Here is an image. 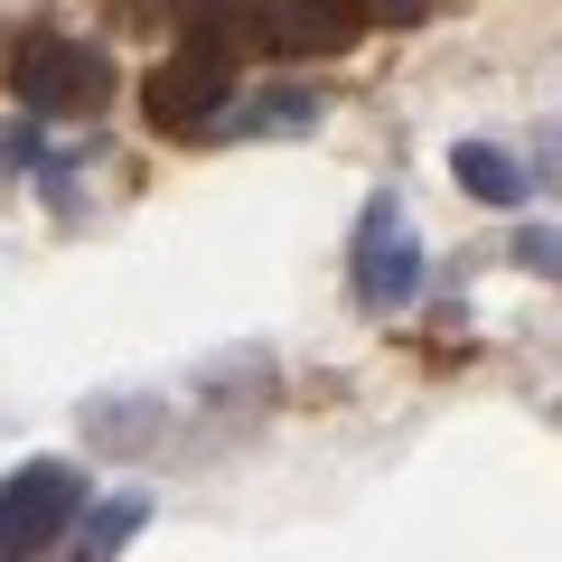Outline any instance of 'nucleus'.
<instances>
[{"label": "nucleus", "mask_w": 562, "mask_h": 562, "mask_svg": "<svg viewBox=\"0 0 562 562\" xmlns=\"http://www.w3.org/2000/svg\"><path fill=\"white\" fill-rule=\"evenodd\" d=\"M10 85H20L29 113H103L113 103V57L85 38H66V29H29L20 47H10Z\"/></svg>", "instance_id": "1"}, {"label": "nucleus", "mask_w": 562, "mask_h": 562, "mask_svg": "<svg viewBox=\"0 0 562 562\" xmlns=\"http://www.w3.org/2000/svg\"><path fill=\"white\" fill-rule=\"evenodd\" d=\"M76 506H85L76 460H29V469H10V479H0V562H38L47 543L76 525Z\"/></svg>", "instance_id": "2"}, {"label": "nucleus", "mask_w": 562, "mask_h": 562, "mask_svg": "<svg viewBox=\"0 0 562 562\" xmlns=\"http://www.w3.org/2000/svg\"><path fill=\"white\" fill-rule=\"evenodd\" d=\"M225 103H235V66L198 57V47H179V57L150 66V85H140V113H150V132H206Z\"/></svg>", "instance_id": "3"}, {"label": "nucleus", "mask_w": 562, "mask_h": 562, "mask_svg": "<svg viewBox=\"0 0 562 562\" xmlns=\"http://www.w3.org/2000/svg\"><path fill=\"white\" fill-rule=\"evenodd\" d=\"M357 38H366L357 0H262L254 10V47H272V57H347Z\"/></svg>", "instance_id": "4"}, {"label": "nucleus", "mask_w": 562, "mask_h": 562, "mask_svg": "<svg viewBox=\"0 0 562 562\" xmlns=\"http://www.w3.org/2000/svg\"><path fill=\"white\" fill-rule=\"evenodd\" d=\"M357 291L375 310H403L422 291V235L394 206H366V225H357Z\"/></svg>", "instance_id": "5"}, {"label": "nucleus", "mask_w": 562, "mask_h": 562, "mask_svg": "<svg viewBox=\"0 0 562 562\" xmlns=\"http://www.w3.org/2000/svg\"><path fill=\"white\" fill-rule=\"evenodd\" d=\"M85 516V535H76V562H113L122 543L140 535V525H150V497H140V487H122V497H103V506H76Z\"/></svg>", "instance_id": "6"}, {"label": "nucleus", "mask_w": 562, "mask_h": 562, "mask_svg": "<svg viewBox=\"0 0 562 562\" xmlns=\"http://www.w3.org/2000/svg\"><path fill=\"white\" fill-rule=\"evenodd\" d=\"M450 179H460L479 206H516L525 198V169L506 160L497 140H460V150H450Z\"/></svg>", "instance_id": "7"}, {"label": "nucleus", "mask_w": 562, "mask_h": 562, "mask_svg": "<svg viewBox=\"0 0 562 562\" xmlns=\"http://www.w3.org/2000/svg\"><path fill=\"white\" fill-rule=\"evenodd\" d=\"M254 122H262V132H310V122H319V103H310V94H262Z\"/></svg>", "instance_id": "8"}, {"label": "nucleus", "mask_w": 562, "mask_h": 562, "mask_svg": "<svg viewBox=\"0 0 562 562\" xmlns=\"http://www.w3.org/2000/svg\"><path fill=\"white\" fill-rule=\"evenodd\" d=\"M357 10H366V29H422L441 0H357Z\"/></svg>", "instance_id": "9"}, {"label": "nucleus", "mask_w": 562, "mask_h": 562, "mask_svg": "<svg viewBox=\"0 0 562 562\" xmlns=\"http://www.w3.org/2000/svg\"><path fill=\"white\" fill-rule=\"evenodd\" d=\"M38 160V132H29V122H10V132H0V169H29Z\"/></svg>", "instance_id": "10"}, {"label": "nucleus", "mask_w": 562, "mask_h": 562, "mask_svg": "<svg viewBox=\"0 0 562 562\" xmlns=\"http://www.w3.org/2000/svg\"><path fill=\"white\" fill-rule=\"evenodd\" d=\"M103 10H113L122 29H140V20H169V10H179V0H103Z\"/></svg>", "instance_id": "11"}]
</instances>
